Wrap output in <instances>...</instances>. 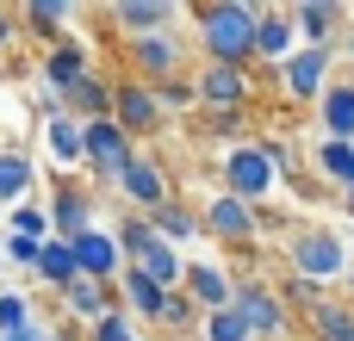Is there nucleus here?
<instances>
[{
	"mask_svg": "<svg viewBox=\"0 0 354 341\" xmlns=\"http://www.w3.org/2000/svg\"><path fill=\"white\" fill-rule=\"evenodd\" d=\"M199 56L255 68V12L236 0H199Z\"/></svg>",
	"mask_w": 354,
	"mask_h": 341,
	"instance_id": "1",
	"label": "nucleus"
},
{
	"mask_svg": "<svg viewBox=\"0 0 354 341\" xmlns=\"http://www.w3.org/2000/svg\"><path fill=\"white\" fill-rule=\"evenodd\" d=\"M218 174H224V193H236V199H249L255 211L280 193V162H274V149H268V137H243V143H224V155H218Z\"/></svg>",
	"mask_w": 354,
	"mask_h": 341,
	"instance_id": "2",
	"label": "nucleus"
},
{
	"mask_svg": "<svg viewBox=\"0 0 354 341\" xmlns=\"http://www.w3.org/2000/svg\"><path fill=\"white\" fill-rule=\"evenodd\" d=\"M286 267L299 273V280H311V286H342L354 267V249L336 236V230H324V224H311V230H299L292 236V249H286Z\"/></svg>",
	"mask_w": 354,
	"mask_h": 341,
	"instance_id": "3",
	"label": "nucleus"
},
{
	"mask_svg": "<svg viewBox=\"0 0 354 341\" xmlns=\"http://www.w3.org/2000/svg\"><path fill=\"white\" fill-rule=\"evenodd\" d=\"M330 68H336V43H299L280 62V93L292 106H317V93L330 87Z\"/></svg>",
	"mask_w": 354,
	"mask_h": 341,
	"instance_id": "4",
	"label": "nucleus"
},
{
	"mask_svg": "<svg viewBox=\"0 0 354 341\" xmlns=\"http://www.w3.org/2000/svg\"><path fill=\"white\" fill-rule=\"evenodd\" d=\"M81 149H87L81 168H87L100 186H112V180L124 174V162L137 155V137H124V130L112 124V112H106V118H87V124H81Z\"/></svg>",
	"mask_w": 354,
	"mask_h": 341,
	"instance_id": "5",
	"label": "nucleus"
},
{
	"mask_svg": "<svg viewBox=\"0 0 354 341\" xmlns=\"http://www.w3.org/2000/svg\"><path fill=\"white\" fill-rule=\"evenodd\" d=\"M193 93H199V112H255V75L230 62H205L193 75Z\"/></svg>",
	"mask_w": 354,
	"mask_h": 341,
	"instance_id": "6",
	"label": "nucleus"
},
{
	"mask_svg": "<svg viewBox=\"0 0 354 341\" xmlns=\"http://www.w3.org/2000/svg\"><path fill=\"white\" fill-rule=\"evenodd\" d=\"M112 124H118L124 137H156V130L168 124V112H162V99H156V81H137V75L112 81Z\"/></svg>",
	"mask_w": 354,
	"mask_h": 341,
	"instance_id": "7",
	"label": "nucleus"
},
{
	"mask_svg": "<svg viewBox=\"0 0 354 341\" xmlns=\"http://www.w3.org/2000/svg\"><path fill=\"white\" fill-rule=\"evenodd\" d=\"M230 304H236V317L249 323V335H255V341H280V335H286V323H292L286 298H280L268 280H236Z\"/></svg>",
	"mask_w": 354,
	"mask_h": 341,
	"instance_id": "8",
	"label": "nucleus"
},
{
	"mask_svg": "<svg viewBox=\"0 0 354 341\" xmlns=\"http://www.w3.org/2000/svg\"><path fill=\"white\" fill-rule=\"evenodd\" d=\"M124 56H131V75L137 81H168V75H180L187 68V37L180 31H137L131 43H124Z\"/></svg>",
	"mask_w": 354,
	"mask_h": 341,
	"instance_id": "9",
	"label": "nucleus"
},
{
	"mask_svg": "<svg viewBox=\"0 0 354 341\" xmlns=\"http://www.w3.org/2000/svg\"><path fill=\"white\" fill-rule=\"evenodd\" d=\"M199 230L218 236V242H230V249H243V242L261 236V211H255L249 199H236V193H212V199L199 205Z\"/></svg>",
	"mask_w": 354,
	"mask_h": 341,
	"instance_id": "10",
	"label": "nucleus"
},
{
	"mask_svg": "<svg viewBox=\"0 0 354 341\" xmlns=\"http://www.w3.org/2000/svg\"><path fill=\"white\" fill-rule=\"evenodd\" d=\"M112 193H118V199H124L131 211H149V205L174 199V180H168V168H162L156 155H143V149H137V155L124 162V174L112 180Z\"/></svg>",
	"mask_w": 354,
	"mask_h": 341,
	"instance_id": "11",
	"label": "nucleus"
},
{
	"mask_svg": "<svg viewBox=\"0 0 354 341\" xmlns=\"http://www.w3.org/2000/svg\"><path fill=\"white\" fill-rule=\"evenodd\" d=\"M62 242L75 249V267H81L87 280H106V286H112V280H118V273L131 267V255L118 249V236H112L106 224H87L81 236H62Z\"/></svg>",
	"mask_w": 354,
	"mask_h": 341,
	"instance_id": "12",
	"label": "nucleus"
},
{
	"mask_svg": "<svg viewBox=\"0 0 354 341\" xmlns=\"http://www.w3.org/2000/svg\"><path fill=\"white\" fill-rule=\"evenodd\" d=\"M37 143H44V162H50L56 174H75V168L87 162V149H81V118H68L62 106H44Z\"/></svg>",
	"mask_w": 354,
	"mask_h": 341,
	"instance_id": "13",
	"label": "nucleus"
},
{
	"mask_svg": "<svg viewBox=\"0 0 354 341\" xmlns=\"http://www.w3.org/2000/svg\"><path fill=\"white\" fill-rule=\"evenodd\" d=\"M180 292H187L199 311H218V304H230V292H236V273H230L224 261H187V273H180Z\"/></svg>",
	"mask_w": 354,
	"mask_h": 341,
	"instance_id": "14",
	"label": "nucleus"
},
{
	"mask_svg": "<svg viewBox=\"0 0 354 341\" xmlns=\"http://www.w3.org/2000/svg\"><path fill=\"white\" fill-rule=\"evenodd\" d=\"M305 329L311 341H354V298H336V292H317L305 311Z\"/></svg>",
	"mask_w": 354,
	"mask_h": 341,
	"instance_id": "15",
	"label": "nucleus"
},
{
	"mask_svg": "<svg viewBox=\"0 0 354 341\" xmlns=\"http://www.w3.org/2000/svg\"><path fill=\"white\" fill-rule=\"evenodd\" d=\"M292 50H299V25H292V12H286V6L261 12V19H255V62H274V68H280Z\"/></svg>",
	"mask_w": 354,
	"mask_h": 341,
	"instance_id": "16",
	"label": "nucleus"
},
{
	"mask_svg": "<svg viewBox=\"0 0 354 341\" xmlns=\"http://www.w3.org/2000/svg\"><path fill=\"white\" fill-rule=\"evenodd\" d=\"M81 75H93V68H87V43L56 37V43L44 50V87H50V99H56V93H68Z\"/></svg>",
	"mask_w": 354,
	"mask_h": 341,
	"instance_id": "17",
	"label": "nucleus"
},
{
	"mask_svg": "<svg viewBox=\"0 0 354 341\" xmlns=\"http://www.w3.org/2000/svg\"><path fill=\"white\" fill-rule=\"evenodd\" d=\"M44 211H50V236H81V230L93 224V193H81V186H56Z\"/></svg>",
	"mask_w": 354,
	"mask_h": 341,
	"instance_id": "18",
	"label": "nucleus"
},
{
	"mask_svg": "<svg viewBox=\"0 0 354 341\" xmlns=\"http://www.w3.org/2000/svg\"><path fill=\"white\" fill-rule=\"evenodd\" d=\"M56 106H62L68 118H81V124H87V118H106V112H112V81H100V75H81L68 93H56Z\"/></svg>",
	"mask_w": 354,
	"mask_h": 341,
	"instance_id": "19",
	"label": "nucleus"
},
{
	"mask_svg": "<svg viewBox=\"0 0 354 341\" xmlns=\"http://www.w3.org/2000/svg\"><path fill=\"white\" fill-rule=\"evenodd\" d=\"M149 224H156V236H162V242H174V249L205 236V230H199V211H193L187 199H162V205H149Z\"/></svg>",
	"mask_w": 354,
	"mask_h": 341,
	"instance_id": "20",
	"label": "nucleus"
},
{
	"mask_svg": "<svg viewBox=\"0 0 354 341\" xmlns=\"http://www.w3.org/2000/svg\"><path fill=\"white\" fill-rule=\"evenodd\" d=\"M112 304H118V292H112L106 280H87V273H81V280H68V286H62V311H68V317H81V323L106 317Z\"/></svg>",
	"mask_w": 354,
	"mask_h": 341,
	"instance_id": "21",
	"label": "nucleus"
},
{
	"mask_svg": "<svg viewBox=\"0 0 354 341\" xmlns=\"http://www.w3.org/2000/svg\"><path fill=\"white\" fill-rule=\"evenodd\" d=\"M317 124H324V137H348L354 143V81H330L317 93Z\"/></svg>",
	"mask_w": 354,
	"mask_h": 341,
	"instance_id": "22",
	"label": "nucleus"
},
{
	"mask_svg": "<svg viewBox=\"0 0 354 341\" xmlns=\"http://www.w3.org/2000/svg\"><path fill=\"white\" fill-rule=\"evenodd\" d=\"M31 273H37L50 292H62L68 280H81V267H75V249H68L62 236H44V242H37V261H31Z\"/></svg>",
	"mask_w": 354,
	"mask_h": 341,
	"instance_id": "23",
	"label": "nucleus"
},
{
	"mask_svg": "<svg viewBox=\"0 0 354 341\" xmlns=\"http://www.w3.org/2000/svg\"><path fill=\"white\" fill-rule=\"evenodd\" d=\"M112 292H118V304H124L131 317H143V323H156V311H162V286H156L149 273H137V267H124V273L112 280Z\"/></svg>",
	"mask_w": 354,
	"mask_h": 341,
	"instance_id": "24",
	"label": "nucleus"
},
{
	"mask_svg": "<svg viewBox=\"0 0 354 341\" xmlns=\"http://www.w3.org/2000/svg\"><path fill=\"white\" fill-rule=\"evenodd\" d=\"M311 168H317L330 186L348 193V186H354V143H348V137H324V143L311 149Z\"/></svg>",
	"mask_w": 354,
	"mask_h": 341,
	"instance_id": "25",
	"label": "nucleus"
},
{
	"mask_svg": "<svg viewBox=\"0 0 354 341\" xmlns=\"http://www.w3.org/2000/svg\"><path fill=\"white\" fill-rule=\"evenodd\" d=\"M286 12H292V25H299V37H305V43H330V37H336V25H342V0H330V6L292 0Z\"/></svg>",
	"mask_w": 354,
	"mask_h": 341,
	"instance_id": "26",
	"label": "nucleus"
},
{
	"mask_svg": "<svg viewBox=\"0 0 354 341\" xmlns=\"http://www.w3.org/2000/svg\"><path fill=\"white\" fill-rule=\"evenodd\" d=\"M131 267H137V273H149L162 292H174V286H180V273H187V255H180L174 242H149V249H143Z\"/></svg>",
	"mask_w": 354,
	"mask_h": 341,
	"instance_id": "27",
	"label": "nucleus"
},
{
	"mask_svg": "<svg viewBox=\"0 0 354 341\" xmlns=\"http://www.w3.org/2000/svg\"><path fill=\"white\" fill-rule=\"evenodd\" d=\"M174 19V0H112V25H124L131 37L137 31H162Z\"/></svg>",
	"mask_w": 354,
	"mask_h": 341,
	"instance_id": "28",
	"label": "nucleus"
},
{
	"mask_svg": "<svg viewBox=\"0 0 354 341\" xmlns=\"http://www.w3.org/2000/svg\"><path fill=\"white\" fill-rule=\"evenodd\" d=\"M37 180V162L25 149H0V205H19Z\"/></svg>",
	"mask_w": 354,
	"mask_h": 341,
	"instance_id": "29",
	"label": "nucleus"
},
{
	"mask_svg": "<svg viewBox=\"0 0 354 341\" xmlns=\"http://www.w3.org/2000/svg\"><path fill=\"white\" fill-rule=\"evenodd\" d=\"M19 6H25V25H31L37 37H50V43H56V37H62V25L75 19V6H81V0H19Z\"/></svg>",
	"mask_w": 354,
	"mask_h": 341,
	"instance_id": "30",
	"label": "nucleus"
},
{
	"mask_svg": "<svg viewBox=\"0 0 354 341\" xmlns=\"http://www.w3.org/2000/svg\"><path fill=\"white\" fill-rule=\"evenodd\" d=\"M112 236H118V249H124L131 261H137V255H143L149 242H162V236H156V224H149V211H131V205H124V211L112 217Z\"/></svg>",
	"mask_w": 354,
	"mask_h": 341,
	"instance_id": "31",
	"label": "nucleus"
},
{
	"mask_svg": "<svg viewBox=\"0 0 354 341\" xmlns=\"http://www.w3.org/2000/svg\"><path fill=\"white\" fill-rule=\"evenodd\" d=\"M156 329H168V335H187V329H199V304L174 286V292H162V311H156Z\"/></svg>",
	"mask_w": 354,
	"mask_h": 341,
	"instance_id": "32",
	"label": "nucleus"
},
{
	"mask_svg": "<svg viewBox=\"0 0 354 341\" xmlns=\"http://www.w3.org/2000/svg\"><path fill=\"white\" fill-rule=\"evenodd\" d=\"M199 341H255V335L236 317V304H218V311H199Z\"/></svg>",
	"mask_w": 354,
	"mask_h": 341,
	"instance_id": "33",
	"label": "nucleus"
},
{
	"mask_svg": "<svg viewBox=\"0 0 354 341\" xmlns=\"http://www.w3.org/2000/svg\"><path fill=\"white\" fill-rule=\"evenodd\" d=\"M87 341H137V335H131V311L112 304L106 317H93V323H87Z\"/></svg>",
	"mask_w": 354,
	"mask_h": 341,
	"instance_id": "34",
	"label": "nucleus"
},
{
	"mask_svg": "<svg viewBox=\"0 0 354 341\" xmlns=\"http://www.w3.org/2000/svg\"><path fill=\"white\" fill-rule=\"evenodd\" d=\"M199 124H205V137H218V143H243V137H249V112H205Z\"/></svg>",
	"mask_w": 354,
	"mask_h": 341,
	"instance_id": "35",
	"label": "nucleus"
},
{
	"mask_svg": "<svg viewBox=\"0 0 354 341\" xmlns=\"http://www.w3.org/2000/svg\"><path fill=\"white\" fill-rule=\"evenodd\" d=\"M156 99H162V112H187V106H199V93H193V81H180V75H168V81H156Z\"/></svg>",
	"mask_w": 354,
	"mask_h": 341,
	"instance_id": "36",
	"label": "nucleus"
},
{
	"mask_svg": "<svg viewBox=\"0 0 354 341\" xmlns=\"http://www.w3.org/2000/svg\"><path fill=\"white\" fill-rule=\"evenodd\" d=\"M12 230L44 242V236H50V211H44V205H31V199H19V205H12Z\"/></svg>",
	"mask_w": 354,
	"mask_h": 341,
	"instance_id": "37",
	"label": "nucleus"
},
{
	"mask_svg": "<svg viewBox=\"0 0 354 341\" xmlns=\"http://www.w3.org/2000/svg\"><path fill=\"white\" fill-rule=\"evenodd\" d=\"M0 261H12V267H25V273H31V261H37V236L6 230V236H0Z\"/></svg>",
	"mask_w": 354,
	"mask_h": 341,
	"instance_id": "38",
	"label": "nucleus"
},
{
	"mask_svg": "<svg viewBox=\"0 0 354 341\" xmlns=\"http://www.w3.org/2000/svg\"><path fill=\"white\" fill-rule=\"evenodd\" d=\"M25 323H37V317H31V298H25V292H0V335H6V329H25Z\"/></svg>",
	"mask_w": 354,
	"mask_h": 341,
	"instance_id": "39",
	"label": "nucleus"
},
{
	"mask_svg": "<svg viewBox=\"0 0 354 341\" xmlns=\"http://www.w3.org/2000/svg\"><path fill=\"white\" fill-rule=\"evenodd\" d=\"M0 341H50V329H44V323H25V329H6Z\"/></svg>",
	"mask_w": 354,
	"mask_h": 341,
	"instance_id": "40",
	"label": "nucleus"
},
{
	"mask_svg": "<svg viewBox=\"0 0 354 341\" xmlns=\"http://www.w3.org/2000/svg\"><path fill=\"white\" fill-rule=\"evenodd\" d=\"M236 6H249V12H255V19H261V12H274V6H268V0H236Z\"/></svg>",
	"mask_w": 354,
	"mask_h": 341,
	"instance_id": "41",
	"label": "nucleus"
},
{
	"mask_svg": "<svg viewBox=\"0 0 354 341\" xmlns=\"http://www.w3.org/2000/svg\"><path fill=\"white\" fill-rule=\"evenodd\" d=\"M342 56H348V62H354V25H348V37H342Z\"/></svg>",
	"mask_w": 354,
	"mask_h": 341,
	"instance_id": "42",
	"label": "nucleus"
},
{
	"mask_svg": "<svg viewBox=\"0 0 354 341\" xmlns=\"http://www.w3.org/2000/svg\"><path fill=\"white\" fill-rule=\"evenodd\" d=\"M6 37H12V19H0V43H6Z\"/></svg>",
	"mask_w": 354,
	"mask_h": 341,
	"instance_id": "43",
	"label": "nucleus"
},
{
	"mask_svg": "<svg viewBox=\"0 0 354 341\" xmlns=\"http://www.w3.org/2000/svg\"><path fill=\"white\" fill-rule=\"evenodd\" d=\"M342 205H348V217H354V186H348V193H342Z\"/></svg>",
	"mask_w": 354,
	"mask_h": 341,
	"instance_id": "44",
	"label": "nucleus"
},
{
	"mask_svg": "<svg viewBox=\"0 0 354 341\" xmlns=\"http://www.w3.org/2000/svg\"><path fill=\"white\" fill-rule=\"evenodd\" d=\"M342 286H348V298H354V267H348V280H342Z\"/></svg>",
	"mask_w": 354,
	"mask_h": 341,
	"instance_id": "45",
	"label": "nucleus"
},
{
	"mask_svg": "<svg viewBox=\"0 0 354 341\" xmlns=\"http://www.w3.org/2000/svg\"><path fill=\"white\" fill-rule=\"evenodd\" d=\"M174 6H199V0H174Z\"/></svg>",
	"mask_w": 354,
	"mask_h": 341,
	"instance_id": "46",
	"label": "nucleus"
},
{
	"mask_svg": "<svg viewBox=\"0 0 354 341\" xmlns=\"http://www.w3.org/2000/svg\"><path fill=\"white\" fill-rule=\"evenodd\" d=\"M311 6H330V0H311Z\"/></svg>",
	"mask_w": 354,
	"mask_h": 341,
	"instance_id": "47",
	"label": "nucleus"
},
{
	"mask_svg": "<svg viewBox=\"0 0 354 341\" xmlns=\"http://www.w3.org/2000/svg\"><path fill=\"white\" fill-rule=\"evenodd\" d=\"M348 249H354V230H348Z\"/></svg>",
	"mask_w": 354,
	"mask_h": 341,
	"instance_id": "48",
	"label": "nucleus"
},
{
	"mask_svg": "<svg viewBox=\"0 0 354 341\" xmlns=\"http://www.w3.org/2000/svg\"><path fill=\"white\" fill-rule=\"evenodd\" d=\"M0 149H6V143H0Z\"/></svg>",
	"mask_w": 354,
	"mask_h": 341,
	"instance_id": "49",
	"label": "nucleus"
}]
</instances>
